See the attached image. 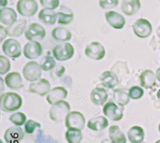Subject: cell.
<instances>
[{
	"label": "cell",
	"mask_w": 160,
	"mask_h": 143,
	"mask_svg": "<svg viewBox=\"0 0 160 143\" xmlns=\"http://www.w3.org/2000/svg\"><path fill=\"white\" fill-rule=\"evenodd\" d=\"M22 104L21 97L15 93H6L0 97V108L5 112H12L19 109Z\"/></svg>",
	"instance_id": "cell-1"
},
{
	"label": "cell",
	"mask_w": 160,
	"mask_h": 143,
	"mask_svg": "<svg viewBox=\"0 0 160 143\" xmlns=\"http://www.w3.org/2000/svg\"><path fill=\"white\" fill-rule=\"evenodd\" d=\"M71 110L69 103L67 101L61 100L55 104H53L49 110L50 118L54 121L61 122L67 115L69 114Z\"/></svg>",
	"instance_id": "cell-2"
},
{
	"label": "cell",
	"mask_w": 160,
	"mask_h": 143,
	"mask_svg": "<svg viewBox=\"0 0 160 143\" xmlns=\"http://www.w3.org/2000/svg\"><path fill=\"white\" fill-rule=\"evenodd\" d=\"M42 68L36 62L32 61L26 64L22 69L23 76L30 82L38 80L42 75Z\"/></svg>",
	"instance_id": "cell-3"
},
{
	"label": "cell",
	"mask_w": 160,
	"mask_h": 143,
	"mask_svg": "<svg viewBox=\"0 0 160 143\" xmlns=\"http://www.w3.org/2000/svg\"><path fill=\"white\" fill-rule=\"evenodd\" d=\"M52 54L57 60L65 61L73 57L74 49L72 44L66 43L55 46L52 49Z\"/></svg>",
	"instance_id": "cell-4"
},
{
	"label": "cell",
	"mask_w": 160,
	"mask_h": 143,
	"mask_svg": "<svg viewBox=\"0 0 160 143\" xmlns=\"http://www.w3.org/2000/svg\"><path fill=\"white\" fill-rule=\"evenodd\" d=\"M124 108L121 105H117L112 101H109L104 105L103 113L111 120L118 121L122 120Z\"/></svg>",
	"instance_id": "cell-5"
},
{
	"label": "cell",
	"mask_w": 160,
	"mask_h": 143,
	"mask_svg": "<svg viewBox=\"0 0 160 143\" xmlns=\"http://www.w3.org/2000/svg\"><path fill=\"white\" fill-rule=\"evenodd\" d=\"M38 4L35 0H19L17 4V10L24 17H32L38 10Z\"/></svg>",
	"instance_id": "cell-6"
},
{
	"label": "cell",
	"mask_w": 160,
	"mask_h": 143,
	"mask_svg": "<svg viewBox=\"0 0 160 143\" xmlns=\"http://www.w3.org/2000/svg\"><path fill=\"white\" fill-rule=\"evenodd\" d=\"M85 124L84 115L79 112L73 111L69 113L65 118V126L68 129L76 128L82 130Z\"/></svg>",
	"instance_id": "cell-7"
},
{
	"label": "cell",
	"mask_w": 160,
	"mask_h": 143,
	"mask_svg": "<svg viewBox=\"0 0 160 143\" xmlns=\"http://www.w3.org/2000/svg\"><path fill=\"white\" fill-rule=\"evenodd\" d=\"M133 32L140 38H146L149 36L152 31L151 23L145 19H139L132 25Z\"/></svg>",
	"instance_id": "cell-8"
},
{
	"label": "cell",
	"mask_w": 160,
	"mask_h": 143,
	"mask_svg": "<svg viewBox=\"0 0 160 143\" xmlns=\"http://www.w3.org/2000/svg\"><path fill=\"white\" fill-rule=\"evenodd\" d=\"M46 36V30L43 27L37 23L31 24L25 32V37L30 41H39Z\"/></svg>",
	"instance_id": "cell-9"
},
{
	"label": "cell",
	"mask_w": 160,
	"mask_h": 143,
	"mask_svg": "<svg viewBox=\"0 0 160 143\" xmlns=\"http://www.w3.org/2000/svg\"><path fill=\"white\" fill-rule=\"evenodd\" d=\"M2 49L6 55L12 59L19 58L21 55V44L15 39L9 38L5 41L3 44Z\"/></svg>",
	"instance_id": "cell-10"
},
{
	"label": "cell",
	"mask_w": 160,
	"mask_h": 143,
	"mask_svg": "<svg viewBox=\"0 0 160 143\" xmlns=\"http://www.w3.org/2000/svg\"><path fill=\"white\" fill-rule=\"evenodd\" d=\"M85 54L90 59L99 60L105 56L106 51L101 44L98 42H93L87 46Z\"/></svg>",
	"instance_id": "cell-11"
},
{
	"label": "cell",
	"mask_w": 160,
	"mask_h": 143,
	"mask_svg": "<svg viewBox=\"0 0 160 143\" xmlns=\"http://www.w3.org/2000/svg\"><path fill=\"white\" fill-rule=\"evenodd\" d=\"M24 55L29 59H35L42 54V45L37 41H31L24 48Z\"/></svg>",
	"instance_id": "cell-12"
},
{
	"label": "cell",
	"mask_w": 160,
	"mask_h": 143,
	"mask_svg": "<svg viewBox=\"0 0 160 143\" xmlns=\"http://www.w3.org/2000/svg\"><path fill=\"white\" fill-rule=\"evenodd\" d=\"M51 85L46 79H39L36 82L32 83L29 86V91L32 93L37 94L41 96H44L49 93Z\"/></svg>",
	"instance_id": "cell-13"
},
{
	"label": "cell",
	"mask_w": 160,
	"mask_h": 143,
	"mask_svg": "<svg viewBox=\"0 0 160 143\" xmlns=\"http://www.w3.org/2000/svg\"><path fill=\"white\" fill-rule=\"evenodd\" d=\"M24 137V134L22 129L18 126L8 128L4 134V139L7 143H18Z\"/></svg>",
	"instance_id": "cell-14"
},
{
	"label": "cell",
	"mask_w": 160,
	"mask_h": 143,
	"mask_svg": "<svg viewBox=\"0 0 160 143\" xmlns=\"http://www.w3.org/2000/svg\"><path fill=\"white\" fill-rule=\"evenodd\" d=\"M106 21L115 29H122L126 24L124 16L114 11H110L105 14Z\"/></svg>",
	"instance_id": "cell-15"
},
{
	"label": "cell",
	"mask_w": 160,
	"mask_h": 143,
	"mask_svg": "<svg viewBox=\"0 0 160 143\" xmlns=\"http://www.w3.org/2000/svg\"><path fill=\"white\" fill-rule=\"evenodd\" d=\"M68 94V92L64 87H56L53 88L49 92L46 100L48 102L53 105L55 103L62 100L67 98Z\"/></svg>",
	"instance_id": "cell-16"
},
{
	"label": "cell",
	"mask_w": 160,
	"mask_h": 143,
	"mask_svg": "<svg viewBox=\"0 0 160 143\" xmlns=\"http://www.w3.org/2000/svg\"><path fill=\"white\" fill-rule=\"evenodd\" d=\"M5 83L11 89L18 90L24 87L22 77L19 73L13 72L8 74L5 77Z\"/></svg>",
	"instance_id": "cell-17"
},
{
	"label": "cell",
	"mask_w": 160,
	"mask_h": 143,
	"mask_svg": "<svg viewBox=\"0 0 160 143\" xmlns=\"http://www.w3.org/2000/svg\"><path fill=\"white\" fill-rule=\"evenodd\" d=\"M108 93L105 89L96 87L92 90L90 93V100L93 103L97 105H102L107 100Z\"/></svg>",
	"instance_id": "cell-18"
},
{
	"label": "cell",
	"mask_w": 160,
	"mask_h": 143,
	"mask_svg": "<svg viewBox=\"0 0 160 143\" xmlns=\"http://www.w3.org/2000/svg\"><path fill=\"white\" fill-rule=\"evenodd\" d=\"M0 21L10 27L17 21L16 12L11 8H4L0 10Z\"/></svg>",
	"instance_id": "cell-19"
},
{
	"label": "cell",
	"mask_w": 160,
	"mask_h": 143,
	"mask_svg": "<svg viewBox=\"0 0 160 143\" xmlns=\"http://www.w3.org/2000/svg\"><path fill=\"white\" fill-rule=\"evenodd\" d=\"M141 7L140 0H124L121 10L127 16H131L136 14Z\"/></svg>",
	"instance_id": "cell-20"
},
{
	"label": "cell",
	"mask_w": 160,
	"mask_h": 143,
	"mask_svg": "<svg viewBox=\"0 0 160 143\" xmlns=\"http://www.w3.org/2000/svg\"><path fill=\"white\" fill-rule=\"evenodd\" d=\"M140 84L146 89H152L156 84V76L151 70H145L140 75Z\"/></svg>",
	"instance_id": "cell-21"
},
{
	"label": "cell",
	"mask_w": 160,
	"mask_h": 143,
	"mask_svg": "<svg viewBox=\"0 0 160 143\" xmlns=\"http://www.w3.org/2000/svg\"><path fill=\"white\" fill-rule=\"evenodd\" d=\"M99 80L102 85L108 89H113L117 85L118 79L117 75L110 71L104 72L99 77Z\"/></svg>",
	"instance_id": "cell-22"
},
{
	"label": "cell",
	"mask_w": 160,
	"mask_h": 143,
	"mask_svg": "<svg viewBox=\"0 0 160 143\" xmlns=\"http://www.w3.org/2000/svg\"><path fill=\"white\" fill-rule=\"evenodd\" d=\"M26 23L27 21L26 19H20L8 27L6 28L8 35L10 37H20L26 28Z\"/></svg>",
	"instance_id": "cell-23"
},
{
	"label": "cell",
	"mask_w": 160,
	"mask_h": 143,
	"mask_svg": "<svg viewBox=\"0 0 160 143\" xmlns=\"http://www.w3.org/2000/svg\"><path fill=\"white\" fill-rule=\"evenodd\" d=\"M38 19L42 23L51 26L53 25L57 20V13L50 9H42L38 14Z\"/></svg>",
	"instance_id": "cell-24"
},
{
	"label": "cell",
	"mask_w": 160,
	"mask_h": 143,
	"mask_svg": "<svg viewBox=\"0 0 160 143\" xmlns=\"http://www.w3.org/2000/svg\"><path fill=\"white\" fill-rule=\"evenodd\" d=\"M144 130L141 126H135L131 128L128 132V137L131 143H141L144 139Z\"/></svg>",
	"instance_id": "cell-25"
},
{
	"label": "cell",
	"mask_w": 160,
	"mask_h": 143,
	"mask_svg": "<svg viewBox=\"0 0 160 143\" xmlns=\"http://www.w3.org/2000/svg\"><path fill=\"white\" fill-rule=\"evenodd\" d=\"M88 128L94 131L102 130L108 126V121L103 116H98L88 121Z\"/></svg>",
	"instance_id": "cell-26"
},
{
	"label": "cell",
	"mask_w": 160,
	"mask_h": 143,
	"mask_svg": "<svg viewBox=\"0 0 160 143\" xmlns=\"http://www.w3.org/2000/svg\"><path fill=\"white\" fill-rule=\"evenodd\" d=\"M109 137L112 143L127 142L124 134L117 125H113L109 128Z\"/></svg>",
	"instance_id": "cell-27"
},
{
	"label": "cell",
	"mask_w": 160,
	"mask_h": 143,
	"mask_svg": "<svg viewBox=\"0 0 160 143\" xmlns=\"http://www.w3.org/2000/svg\"><path fill=\"white\" fill-rule=\"evenodd\" d=\"M52 37L57 41L65 42L71 40L72 37L71 33L65 28L58 27L53 29L52 31Z\"/></svg>",
	"instance_id": "cell-28"
},
{
	"label": "cell",
	"mask_w": 160,
	"mask_h": 143,
	"mask_svg": "<svg viewBox=\"0 0 160 143\" xmlns=\"http://www.w3.org/2000/svg\"><path fill=\"white\" fill-rule=\"evenodd\" d=\"M65 138L69 143H80L83 135L81 130L69 128L65 133Z\"/></svg>",
	"instance_id": "cell-29"
},
{
	"label": "cell",
	"mask_w": 160,
	"mask_h": 143,
	"mask_svg": "<svg viewBox=\"0 0 160 143\" xmlns=\"http://www.w3.org/2000/svg\"><path fill=\"white\" fill-rule=\"evenodd\" d=\"M129 95L123 89H116L113 92V100L119 105L124 106L129 101Z\"/></svg>",
	"instance_id": "cell-30"
},
{
	"label": "cell",
	"mask_w": 160,
	"mask_h": 143,
	"mask_svg": "<svg viewBox=\"0 0 160 143\" xmlns=\"http://www.w3.org/2000/svg\"><path fill=\"white\" fill-rule=\"evenodd\" d=\"M58 18V23L60 24H68L71 23L74 19V14L71 10H61L57 13Z\"/></svg>",
	"instance_id": "cell-31"
},
{
	"label": "cell",
	"mask_w": 160,
	"mask_h": 143,
	"mask_svg": "<svg viewBox=\"0 0 160 143\" xmlns=\"http://www.w3.org/2000/svg\"><path fill=\"white\" fill-rule=\"evenodd\" d=\"M40 66H41V68L42 70L48 71L55 68L56 66V62L52 57L46 56L42 59Z\"/></svg>",
	"instance_id": "cell-32"
},
{
	"label": "cell",
	"mask_w": 160,
	"mask_h": 143,
	"mask_svg": "<svg viewBox=\"0 0 160 143\" xmlns=\"http://www.w3.org/2000/svg\"><path fill=\"white\" fill-rule=\"evenodd\" d=\"M9 120L16 126H22L23 124L26 123V116L24 113L18 112L11 115Z\"/></svg>",
	"instance_id": "cell-33"
},
{
	"label": "cell",
	"mask_w": 160,
	"mask_h": 143,
	"mask_svg": "<svg viewBox=\"0 0 160 143\" xmlns=\"http://www.w3.org/2000/svg\"><path fill=\"white\" fill-rule=\"evenodd\" d=\"M143 90L138 86H133L129 89V95L130 98L133 100H138L142 98L143 95Z\"/></svg>",
	"instance_id": "cell-34"
},
{
	"label": "cell",
	"mask_w": 160,
	"mask_h": 143,
	"mask_svg": "<svg viewBox=\"0 0 160 143\" xmlns=\"http://www.w3.org/2000/svg\"><path fill=\"white\" fill-rule=\"evenodd\" d=\"M10 69L9 60L4 56H0V74H5Z\"/></svg>",
	"instance_id": "cell-35"
},
{
	"label": "cell",
	"mask_w": 160,
	"mask_h": 143,
	"mask_svg": "<svg viewBox=\"0 0 160 143\" xmlns=\"http://www.w3.org/2000/svg\"><path fill=\"white\" fill-rule=\"evenodd\" d=\"M40 2L43 7L50 10L57 8L60 5L59 0H40Z\"/></svg>",
	"instance_id": "cell-36"
},
{
	"label": "cell",
	"mask_w": 160,
	"mask_h": 143,
	"mask_svg": "<svg viewBox=\"0 0 160 143\" xmlns=\"http://www.w3.org/2000/svg\"><path fill=\"white\" fill-rule=\"evenodd\" d=\"M100 7L105 10L115 8L118 4V0H99Z\"/></svg>",
	"instance_id": "cell-37"
},
{
	"label": "cell",
	"mask_w": 160,
	"mask_h": 143,
	"mask_svg": "<svg viewBox=\"0 0 160 143\" xmlns=\"http://www.w3.org/2000/svg\"><path fill=\"white\" fill-rule=\"evenodd\" d=\"M40 127H41V124L33 120H28L27 122H26L24 125L25 132L28 134H33L37 128Z\"/></svg>",
	"instance_id": "cell-38"
},
{
	"label": "cell",
	"mask_w": 160,
	"mask_h": 143,
	"mask_svg": "<svg viewBox=\"0 0 160 143\" xmlns=\"http://www.w3.org/2000/svg\"><path fill=\"white\" fill-rule=\"evenodd\" d=\"M52 72H55V74L58 76L60 77L65 72V68H63V66H58V68H57L55 71H52Z\"/></svg>",
	"instance_id": "cell-39"
},
{
	"label": "cell",
	"mask_w": 160,
	"mask_h": 143,
	"mask_svg": "<svg viewBox=\"0 0 160 143\" xmlns=\"http://www.w3.org/2000/svg\"><path fill=\"white\" fill-rule=\"evenodd\" d=\"M0 28H1V41H2L4 38L7 37V35H8V34H7V29L5 28L4 27H3L2 26L0 27Z\"/></svg>",
	"instance_id": "cell-40"
},
{
	"label": "cell",
	"mask_w": 160,
	"mask_h": 143,
	"mask_svg": "<svg viewBox=\"0 0 160 143\" xmlns=\"http://www.w3.org/2000/svg\"><path fill=\"white\" fill-rule=\"evenodd\" d=\"M156 77L158 80L160 82V68H158V69L156 71Z\"/></svg>",
	"instance_id": "cell-41"
},
{
	"label": "cell",
	"mask_w": 160,
	"mask_h": 143,
	"mask_svg": "<svg viewBox=\"0 0 160 143\" xmlns=\"http://www.w3.org/2000/svg\"><path fill=\"white\" fill-rule=\"evenodd\" d=\"M8 2L7 0H1V6L2 7H5L7 5Z\"/></svg>",
	"instance_id": "cell-42"
},
{
	"label": "cell",
	"mask_w": 160,
	"mask_h": 143,
	"mask_svg": "<svg viewBox=\"0 0 160 143\" xmlns=\"http://www.w3.org/2000/svg\"><path fill=\"white\" fill-rule=\"evenodd\" d=\"M157 97H158V98H160V90H159V91H158V93H157Z\"/></svg>",
	"instance_id": "cell-43"
},
{
	"label": "cell",
	"mask_w": 160,
	"mask_h": 143,
	"mask_svg": "<svg viewBox=\"0 0 160 143\" xmlns=\"http://www.w3.org/2000/svg\"><path fill=\"white\" fill-rule=\"evenodd\" d=\"M155 143H160V140H158L156 141Z\"/></svg>",
	"instance_id": "cell-44"
},
{
	"label": "cell",
	"mask_w": 160,
	"mask_h": 143,
	"mask_svg": "<svg viewBox=\"0 0 160 143\" xmlns=\"http://www.w3.org/2000/svg\"><path fill=\"white\" fill-rule=\"evenodd\" d=\"M158 128H159V132H160V123H159V125Z\"/></svg>",
	"instance_id": "cell-45"
},
{
	"label": "cell",
	"mask_w": 160,
	"mask_h": 143,
	"mask_svg": "<svg viewBox=\"0 0 160 143\" xmlns=\"http://www.w3.org/2000/svg\"><path fill=\"white\" fill-rule=\"evenodd\" d=\"M141 143H146V142H141Z\"/></svg>",
	"instance_id": "cell-46"
}]
</instances>
